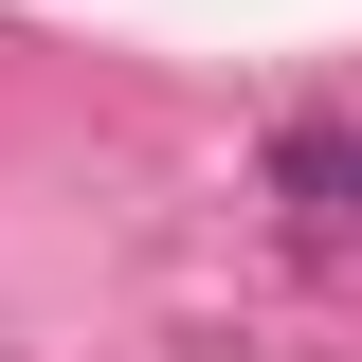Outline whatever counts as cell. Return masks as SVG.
<instances>
[{
	"label": "cell",
	"mask_w": 362,
	"mask_h": 362,
	"mask_svg": "<svg viewBox=\"0 0 362 362\" xmlns=\"http://www.w3.org/2000/svg\"><path fill=\"white\" fill-rule=\"evenodd\" d=\"M272 181H290L308 218H362V127H290V145H272Z\"/></svg>",
	"instance_id": "6da1fadb"
}]
</instances>
